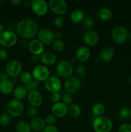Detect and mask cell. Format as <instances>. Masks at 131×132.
<instances>
[{
  "mask_svg": "<svg viewBox=\"0 0 131 132\" xmlns=\"http://www.w3.org/2000/svg\"><path fill=\"white\" fill-rule=\"evenodd\" d=\"M94 25H95V20L91 17L86 18L82 22V28L85 30H90L94 27Z\"/></svg>",
  "mask_w": 131,
  "mask_h": 132,
  "instance_id": "f546056e",
  "label": "cell"
},
{
  "mask_svg": "<svg viewBox=\"0 0 131 132\" xmlns=\"http://www.w3.org/2000/svg\"><path fill=\"white\" fill-rule=\"evenodd\" d=\"M32 77L38 82H44L50 76V70L43 64H39L32 70Z\"/></svg>",
  "mask_w": 131,
  "mask_h": 132,
  "instance_id": "ba28073f",
  "label": "cell"
},
{
  "mask_svg": "<svg viewBox=\"0 0 131 132\" xmlns=\"http://www.w3.org/2000/svg\"><path fill=\"white\" fill-rule=\"evenodd\" d=\"M1 1H0V7H1Z\"/></svg>",
  "mask_w": 131,
  "mask_h": 132,
  "instance_id": "f5cc1de1",
  "label": "cell"
},
{
  "mask_svg": "<svg viewBox=\"0 0 131 132\" xmlns=\"http://www.w3.org/2000/svg\"><path fill=\"white\" fill-rule=\"evenodd\" d=\"M21 0H11L10 1V3L12 5H14V6H17V5H19L20 3H21Z\"/></svg>",
  "mask_w": 131,
  "mask_h": 132,
  "instance_id": "bcb514c9",
  "label": "cell"
},
{
  "mask_svg": "<svg viewBox=\"0 0 131 132\" xmlns=\"http://www.w3.org/2000/svg\"><path fill=\"white\" fill-rule=\"evenodd\" d=\"M96 16L98 17L104 21H109L113 18V14L110 9L107 7H102L99 9L98 14H96Z\"/></svg>",
  "mask_w": 131,
  "mask_h": 132,
  "instance_id": "cb8c5ba5",
  "label": "cell"
},
{
  "mask_svg": "<svg viewBox=\"0 0 131 132\" xmlns=\"http://www.w3.org/2000/svg\"><path fill=\"white\" fill-rule=\"evenodd\" d=\"M11 121V116L7 112H3L0 115V126L6 127L8 126Z\"/></svg>",
  "mask_w": 131,
  "mask_h": 132,
  "instance_id": "4dcf8cb0",
  "label": "cell"
},
{
  "mask_svg": "<svg viewBox=\"0 0 131 132\" xmlns=\"http://www.w3.org/2000/svg\"><path fill=\"white\" fill-rule=\"evenodd\" d=\"M62 103L68 105H70L73 101V94H69V93H66L62 97Z\"/></svg>",
  "mask_w": 131,
  "mask_h": 132,
  "instance_id": "d590c367",
  "label": "cell"
},
{
  "mask_svg": "<svg viewBox=\"0 0 131 132\" xmlns=\"http://www.w3.org/2000/svg\"><path fill=\"white\" fill-rule=\"evenodd\" d=\"M44 86L47 91L50 93L59 92L62 88V82L59 77L50 76L44 82Z\"/></svg>",
  "mask_w": 131,
  "mask_h": 132,
  "instance_id": "4fadbf2b",
  "label": "cell"
},
{
  "mask_svg": "<svg viewBox=\"0 0 131 132\" xmlns=\"http://www.w3.org/2000/svg\"><path fill=\"white\" fill-rule=\"evenodd\" d=\"M6 110V112L10 116L17 117L23 114L24 110V106L21 101L14 99L8 103Z\"/></svg>",
  "mask_w": 131,
  "mask_h": 132,
  "instance_id": "3957f363",
  "label": "cell"
},
{
  "mask_svg": "<svg viewBox=\"0 0 131 132\" xmlns=\"http://www.w3.org/2000/svg\"><path fill=\"white\" fill-rule=\"evenodd\" d=\"M19 79L22 83L25 85L30 82L33 80V77H32V73H30L29 72L24 71V72H22L19 75Z\"/></svg>",
  "mask_w": 131,
  "mask_h": 132,
  "instance_id": "f1b7e54d",
  "label": "cell"
},
{
  "mask_svg": "<svg viewBox=\"0 0 131 132\" xmlns=\"http://www.w3.org/2000/svg\"><path fill=\"white\" fill-rule=\"evenodd\" d=\"M31 3L32 2H30L29 1H24V6H25V7L27 8V9H28V8H31Z\"/></svg>",
  "mask_w": 131,
  "mask_h": 132,
  "instance_id": "c3c4849f",
  "label": "cell"
},
{
  "mask_svg": "<svg viewBox=\"0 0 131 132\" xmlns=\"http://www.w3.org/2000/svg\"><path fill=\"white\" fill-rule=\"evenodd\" d=\"M28 48L32 55L41 56L44 52V45L38 39H32L30 41Z\"/></svg>",
  "mask_w": 131,
  "mask_h": 132,
  "instance_id": "2e32d148",
  "label": "cell"
},
{
  "mask_svg": "<svg viewBox=\"0 0 131 132\" xmlns=\"http://www.w3.org/2000/svg\"><path fill=\"white\" fill-rule=\"evenodd\" d=\"M17 41V36L14 32L4 30L0 34V45L5 48L14 46Z\"/></svg>",
  "mask_w": 131,
  "mask_h": 132,
  "instance_id": "8992f818",
  "label": "cell"
},
{
  "mask_svg": "<svg viewBox=\"0 0 131 132\" xmlns=\"http://www.w3.org/2000/svg\"><path fill=\"white\" fill-rule=\"evenodd\" d=\"M14 85L12 81L8 79L0 81V93L4 95H8L13 93L14 90Z\"/></svg>",
  "mask_w": 131,
  "mask_h": 132,
  "instance_id": "44dd1931",
  "label": "cell"
},
{
  "mask_svg": "<svg viewBox=\"0 0 131 132\" xmlns=\"http://www.w3.org/2000/svg\"><path fill=\"white\" fill-rule=\"evenodd\" d=\"M48 6L51 11L57 15H64L68 10V5L64 0H50Z\"/></svg>",
  "mask_w": 131,
  "mask_h": 132,
  "instance_id": "8fae6325",
  "label": "cell"
},
{
  "mask_svg": "<svg viewBox=\"0 0 131 132\" xmlns=\"http://www.w3.org/2000/svg\"><path fill=\"white\" fill-rule=\"evenodd\" d=\"M63 34L60 32H57L55 33V40H61L62 38Z\"/></svg>",
  "mask_w": 131,
  "mask_h": 132,
  "instance_id": "f6af8a7d",
  "label": "cell"
},
{
  "mask_svg": "<svg viewBox=\"0 0 131 132\" xmlns=\"http://www.w3.org/2000/svg\"><path fill=\"white\" fill-rule=\"evenodd\" d=\"M83 41L86 45L90 46H93L97 45L100 41V37L98 34L95 31L90 30H85L82 36Z\"/></svg>",
  "mask_w": 131,
  "mask_h": 132,
  "instance_id": "5bb4252c",
  "label": "cell"
},
{
  "mask_svg": "<svg viewBox=\"0 0 131 132\" xmlns=\"http://www.w3.org/2000/svg\"><path fill=\"white\" fill-rule=\"evenodd\" d=\"M27 101L31 106L37 107L40 106L42 103V95L41 92L36 90V91L31 92L28 93L27 95Z\"/></svg>",
  "mask_w": 131,
  "mask_h": 132,
  "instance_id": "e0dca14e",
  "label": "cell"
},
{
  "mask_svg": "<svg viewBox=\"0 0 131 132\" xmlns=\"http://www.w3.org/2000/svg\"><path fill=\"white\" fill-rule=\"evenodd\" d=\"M90 56H91V51L87 46H80L76 51V59L80 63L86 62L89 59Z\"/></svg>",
  "mask_w": 131,
  "mask_h": 132,
  "instance_id": "ac0fdd59",
  "label": "cell"
},
{
  "mask_svg": "<svg viewBox=\"0 0 131 132\" xmlns=\"http://www.w3.org/2000/svg\"><path fill=\"white\" fill-rule=\"evenodd\" d=\"M16 31L19 36L28 39H32L37 34L39 27L37 23L30 18H24L19 21L17 24Z\"/></svg>",
  "mask_w": 131,
  "mask_h": 132,
  "instance_id": "6da1fadb",
  "label": "cell"
},
{
  "mask_svg": "<svg viewBox=\"0 0 131 132\" xmlns=\"http://www.w3.org/2000/svg\"><path fill=\"white\" fill-rule=\"evenodd\" d=\"M82 113V109L78 104H71L68 108V113L72 117H78Z\"/></svg>",
  "mask_w": 131,
  "mask_h": 132,
  "instance_id": "4316f807",
  "label": "cell"
},
{
  "mask_svg": "<svg viewBox=\"0 0 131 132\" xmlns=\"http://www.w3.org/2000/svg\"><path fill=\"white\" fill-rule=\"evenodd\" d=\"M73 67L71 62L66 60H62L57 64L56 72L59 76L62 78H68L73 74Z\"/></svg>",
  "mask_w": 131,
  "mask_h": 132,
  "instance_id": "5b68a950",
  "label": "cell"
},
{
  "mask_svg": "<svg viewBox=\"0 0 131 132\" xmlns=\"http://www.w3.org/2000/svg\"><path fill=\"white\" fill-rule=\"evenodd\" d=\"M52 48L56 52H62L65 49V44L62 40H55L52 43Z\"/></svg>",
  "mask_w": 131,
  "mask_h": 132,
  "instance_id": "1f68e13d",
  "label": "cell"
},
{
  "mask_svg": "<svg viewBox=\"0 0 131 132\" xmlns=\"http://www.w3.org/2000/svg\"><path fill=\"white\" fill-rule=\"evenodd\" d=\"M31 9L36 15L42 17L48 12V3L44 0H33L31 3Z\"/></svg>",
  "mask_w": 131,
  "mask_h": 132,
  "instance_id": "9c48e42d",
  "label": "cell"
},
{
  "mask_svg": "<svg viewBox=\"0 0 131 132\" xmlns=\"http://www.w3.org/2000/svg\"><path fill=\"white\" fill-rule=\"evenodd\" d=\"M119 116L123 119H127L130 117H131V110L127 107L122 108L119 110Z\"/></svg>",
  "mask_w": 131,
  "mask_h": 132,
  "instance_id": "836d02e7",
  "label": "cell"
},
{
  "mask_svg": "<svg viewBox=\"0 0 131 132\" xmlns=\"http://www.w3.org/2000/svg\"><path fill=\"white\" fill-rule=\"evenodd\" d=\"M86 18L85 12L81 9H75L70 14V19L75 24L82 23L83 19Z\"/></svg>",
  "mask_w": 131,
  "mask_h": 132,
  "instance_id": "603a6c76",
  "label": "cell"
},
{
  "mask_svg": "<svg viewBox=\"0 0 131 132\" xmlns=\"http://www.w3.org/2000/svg\"><path fill=\"white\" fill-rule=\"evenodd\" d=\"M128 39H129V40H130V42H131V32H130L129 34H128Z\"/></svg>",
  "mask_w": 131,
  "mask_h": 132,
  "instance_id": "816d5d0a",
  "label": "cell"
},
{
  "mask_svg": "<svg viewBox=\"0 0 131 132\" xmlns=\"http://www.w3.org/2000/svg\"><path fill=\"white\" fill-rule=\"evenodd\" d=\"M15 130L17 132H30L32 129L29 122L26 121H20L16 124Z\"/></svg>",
  "mask_w": 131,
  "mask_h": 132,
  "instance_id": "83f0119b",
  "label": "cell"
},
{
  "mask_svg": "<svg viewBox=\"0 0 131 132\" xmlns=\"http://www.w3.org/2000/svg\"><path fill=\"white\" fill-rule=\"evenodd\" d=\"M37 37L38 40H39L44 45H52L55 40V33L48 27H42L39 30Z\"/></svg>",
  "mask_w": 131,
  "mask_h": 132,
  "instance_id": "52a82bcc",
  "label": "cell"
},
{
  "mask_svg": "<svg viewBox=\"0 0 131 132\" xmlns=\"http://www.w3.org/2000/svg\"><path fill=\"white\" fill-rule=\"evenodd\" d=\"M39 87V82L35 81V80L33 79L30 82L28 83L27 85H24V88L26 90L27 92L29 93L31 92L36 91L37 90V88Z\"/></svg>",
  "mask_w": 131,
  "mask_h": 132,
  "instance_id": "d6a6232c",
  "label": "cell"
},
{
  "mask_svg": "<svg viewBox=\"0 0 131 132\" xmlns=\"http://www.w3.org/2000/svg\"><path fill=\"white\" fill-rule=\"evenodd\" d=\"M68 106L62 101L54 103L51 107V113L57 118H62L68 113Z\"/></svg>",
  "mask_w": 131,
  "mask_h": 132,
  "instance_id": "9a60e30c",
  "label": "cell"
},
{
  "mask_svg": "<svg viewBox=\"0 0 131 132\" xmlns=\"http://www.w3.org/2000/svg\"><path fill=\"white\" fill-rule=\"evenodd\" d=\"M128 31L123 26L114 27L111 32V37L117 44H123L127 41L128 37Z\"/></svg>",
  "mask_w": 131,
  "mask_h": 132,
  "instance_id": "277c9868",
  "label": "cell"
},
{
  "mask_svg": "<svg viewBox=\"0 0 131 132\" xmlns=\"http://www.w3.org/2000/svg\"><path fill=\"white\" fill-rule=\"evenodd\" d=\"M8 76L6 74V73H0V81L8 79Z\"/></svg>",
  "mask_w": 131,
  "mask_h": 132,
  "instance_id": "7dc6e473",
  "label": "cell"
},
{
  "mask_svg": "<svg viewBox=\"0 0 131 132\" xmlns=\"http://www.w3.org/2000/svg\"><path fill=\"white\" fill-rule=\"evenodd\" d=\"M50 97H51V101L53 102L54 103H56L58 102H60V99H61V95H60V94H59V92L52 93L51 94Z\"/></svg>",
  "mask_w": 131,
  "mask_h": 132,
  "instance_id": "60d3db41",
  "label": "cell"
},
{
  "mask_svg": "<svg viewBox=\"0 0 131 132\" xmlns=\"http://www.w3.org/2000/svg\"><path fill=\"white\" fill-rule=\"evenodd\" d=\"M13 95H14V99L22 101L26 97H27L28 92H27L24 86H18L14 88V91H13Z\"/></svg>",
  "mask_w": 131,
  "mask_h": 132,
  "instance_id": "d4e9b609",
  "label": "cell"
},
{
  "mask_svg": "<svg viewBox=\"0 0 131 132\" xmlns=\"http://www.w3.org/2000/svg\"><path fill=\"white\" fill-rule=\"evenodd\" d=\"M22 64L16 59L10 60L5 66V71L6 74L11 77H16L19 76L22 72Z\"/></svg>",
  "mask_w": 131,
  "mask_h": 132,
  "instance_id": "30bf717a",
  "label": "cell"
},
{
  "mask_svg": "<svg viewBox=\"0 0 131 132\" xmlns=\"http://www.w3.org/2000/svg\"><path fill=\"white\" fill-rule=\"evenodd\" d=\"M4 30H4L3 24L2 23H1V22H0V34L2 33V32H3Z\"/></svg>",
  "mask_w": 131,
  "mask_h": 132,
  "instance_id": "681fc988",
  "label": "cell"
},
{
  "mask_svg": "<svg viewBox=\"0 0 131 132\" xmlns=\"http://www.w3.org/2000/svg\"><path fill=\"white\" fill-rule=\"evenodd\" d=\"M0 46H1V45H0Z\"/></svg>",
  "mask_w": 131,
  "mask_h": 132,
  "instance_id": "db71d44e",
  "label": "cell"
},
{
  "mask_svg": "<svg viewBox=\"0 0 131 132\" xmlns=\"http://www.w3.org/2000/svg\"><path fill=\"white\" fill-rule=\"evenodd\" d=\"M81 85L82 82L78 77L75 76H71L66 79L64 86L67 93L73 94L79 90L81 87Z\"/></svg>",
  "mask_w": 131,
  "mask_h": 132,
  "instance_id": "7c38bea8",
  "label": "cell"
},
{
  "mask_svg": "<svg viewBox=\"0 0 131 132\" xmlns=\"http://www.w3.org/2000/svg\"><path fill=\"white\" fill-rule=\"evenodd\" d=\"M8 54L7 51L5 49H0V59L1 60H5L8 58Z\"/></svg>",
  "mask_w": 131,
  "mask_h": 132,
  "instance_id": "7bdbcfd3",
  "label": "cell"
},
{
  "mask_svg": "<svg viewBox=\"0 0 131 132\" xmlns=\"http://www.w3.org/2000/svg\"><path fill=\"white\" fill-rule=\"evenodd\" d=\"M118 132H131V125L123 123L118 128Z\"/></svg>",
  "mask_w": 131,
  "mask_h": 132,
  "instance_id": "ab89813d",
  "label": "cell"
},
{
  "mask_svg": "<svg viewBox=\"0 0 131 132\" xmlns=\"http://www.w3.org/2000/svg\"><path fill=\"white\" fill-rule=\"evenodd\" d=\"M53 23L57 27L61 28L64 25V19L60 15H56L54 18Z\"/></svg>",
  "mask_w": 131,
  "mask_h": 132,
  "instance_id": "f35d334b",
  "label": "cell"
},
{
  "mask_svg": "<svg viewBox=\"0 0 131 132\" xmlns=\"http://www.w3.org/2000/svg\"><path fill=\"white\" fill-rule=\"evenodd\" d=\"M44 121L45 122H46V125H47L48 126H53L56 122L57 117L51 113V114L47 115L46 116V117L44 119Z\"/></svg>",
  "mask_w": 131,
  "mask_h": 132,
  "instance_id": "8d00e7d4",
  "label": "cell"
},
{
  "mask_svg": "<svg viewBox=\"0 0 131 132\" xmlns=\"http://www.w3.org/2000/svg\"><path fill=\"white\" fill-rule=\"evenodd\" d=\"M41 62L46 67H50L55 64L57 61L56 55L52 52L44 51L41 55Z\"/></svg>",
  "mask_w": 131,
  "mask_h": 132,
  "instance_id": "d6986e66",
  "label": "cell"
},
{
  "mask_svg": "<svg viewBox=\"0 0 131 132\" xmlns=\"http://www.w3.org/2000/svg\"><path fill=\"white\" fill-rule=\"evenodd\" d=\"M127 81H128V82H129L130 84H131V75L128 76V79H127Z\"/></svg>",
  "mask_w": 131,
  "mask_h": 132,
  "instance_id": "f907efd6",
  "label": "cell"
},
{
  "mask_svg": "<svg viewBox=\"0 0 131 132\" xmlns=\"http://www.w3.org/2000/svg\"><path fill=\"white\" fill-rule=\"evenodd\" d=\"M92 128L95 132H110L113 128V122L106 116L95 117L92 121Z\"/></svg>",
  "mask_w": 131,
  "mask_h": 132,
  "instance_id": "7a4b0ae2",
  "label": "cell"
},
{
  "mask_svg": "<svg viewBox=\"0 0 131 132\" xmlns=\"http://www.w3.org/2000/svg\"><path fill=\"white\" fill-rule=\"evenodd\" d=\"M31 129L35 131H42L46 126L44 119L41 117H36L32 119L30 122Z\"/></svg>",
  "mask_w": 131,
  "mask_h": 132,
  "instance_id": "ffe728a7",
  "label": "cell"
},
{
  "mask_svg": "<svg viewBox=\"0 0 131 132\" xmlns=\"http://www.w3.org/2000/svg\"><path fill=\"white\" fill-rule=\"evenodd\" d=\"M31 61L33 63H38L39 62L41 61V57L39 55H32L30 57Z\"/></svg>",
  "mask_w": 131,
  "mask_h": 132,
  "instance_id": "ee69618b",
  "label": "cell"
},
{
  "mask_svg": "<svg viewBox=\"0 0 131 132\" xmlns=\"http://www.w3.org/2000/svg\"><path fill=\"white\" fill-rule=\"evenodd\" d=\"M37 113H38V111H37V108L33 106H30L28 107V109L26 110V115L28 117L30 118H35V117H37Z\"/></svg>",
  "mask_w": 131,
  "mask_h": 132,
  "instance_id": "74e56055",
  "label": "cell"
},
{
  "mask_svg": "<svg viewBox=\"0 0 131 132\" xmlns=\"http://www.w3.org/2000/svg\"><path fill=\"white\" fill-rule=\"evenodd\" d=\"M42 132H59V130L57 128V127H56L55 125H53V126H48V125H46Z\"/></svg>",
  "mask_w": 131,
  "mask_h": 132,
  "instance_id": "b9f144b4",
  "label": "cell"
},
{
  "mask_svg": "<svg viewBox=\"0 0 131 132\" xmlns=\"http://www.w3.org/2000/svg\"><path fill=\"white\" fill-rule=\"evenodd\" d=\"M114 56V50L110 46H106L101 50L100 53V60L104 62H109L113 59Z\"/></svg>",
  "mask_w": 131,
  "mask_h": 132,
  "instance_id": "7402d4cb",
  "label": "cell"
},
{
  "mask_svg": "<svg viewBox=\"0 0 131 132\" xmlns=\"http://www.w3.org/2000/svg\"><path fill=\"white\" fill-rule=\"evenodd\" d=\"M105 107L104 104L101 103H96L92 106L91 109V113L95 117H98L103 116L105 113Z\"/></svg>",
  "mask_w": 131,
  "mask_h": 132,
  "instance_id": "484cf974",
  "label": "cell"
},
{
  "mask_svg": "<svg viewBox=\"0 0 131 132\" xmlns=\"http://www.w3.org/2000/svg\"><path fill=\"white\" fill-rule=\"evenodd\" d=\"M75 73L77 77H83L86 74V68L83 64H79L76 67Z\"/></svg>",
  "mask_w": 131,
  "mask_h": 132,
  "instance_id": "e575fe53",
  "label": "cell"
}]
</instances>
